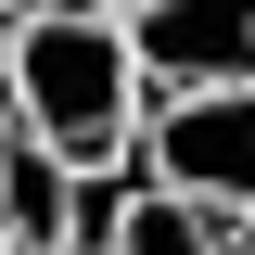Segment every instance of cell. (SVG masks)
Wrapping results in <instances>:
<instances>
[{
    "mask_svg": "<svg viewBox=\"0 0 255 255\" xmlns=\"http://www.w3.org/2000/svg\"><path fill=\"white\" fill-rule=\"evenodd\" d=\"M128 166L179 204H204V217H243L255 204V77L243 90H166L128 140Z\"/></svg>",
    "mask_w": 255,
    "mask_h": 255,
    "instance_id": "2",
    "label": "cell"
},
{
    "mask_svg": "<svg viewBox=\"0 0 255 255\" xmlns=\"http://www.w3.org/2000/svg\"><path fill=\"white\" fill-rule=\"evenodd\" d=\"M13 13H26V0H0V26H13Z\"/></svg>",
    "mask_w": 255,
    "mask_h": 255,
    "instance_id": "8",
    "label": "cell"
},
{
    "mask_svg": "<svg viewBox=\"0 0 255 255\" xmlns=\"http://www.w3.org/2000/svg\"><path fill=\"white\" fill-rule=\"evenodd\" d=\"M90 13H140V0H90Z\"/></svg>",
    "mask_w": 255,
    "mask_h": 255,
    "instance_id": "7",
    "label": "cell"
},
{
    "mask_svg": "<svg viewBox=\"0 0 255 255\" xmlns=\"http://www.w3.org/2000/svg\"><path fill=\"white\" fill-rule=\"evenodd\" d=\"M128 51H140V90H243L255 77V0H140L128 13Z\"/></svg>",
    "mask_w": 255,
    "mask_h": 255,
    "instance_id": "3",
    "label": "cell"
},
{
    "mask_svg": "<svg viewBox=\"0 0 255 255\" xmlns=\"http://www.w3.org/2000/svg\"><path fill=\"white\" fill-rule=\"evenodd\" d=\"M230 255H255V204H243V217H230Z\"/></svg>",
    "mask_w": 255,
    "mask_h": 255,
    "instance_id": "6",
    "label": "cell"
},
{
    "mask_svg": "<svg viewBox=\"0 0 255 255\" xmlns=\"http://www.w3.org/2000/svg\"><path fill=\"white\" fill-rule=\"evenodd\" d=\"M115 255H230V217H204V204H179V191H128V217H115Z\"/></svg>",
    "mask_w": 255,
    "mask_h": 255,
    "instance_id": "5",
    "label": "cell"
},
{
    "mask_svg": "<svg viewBox=\"0 0 255 255\" xmlns=\"http://www.w3.org/2000/svg\"><path fill=\"white\" fill-rule=\"evenodd\" d=\"M0 115L26 128L38 153L64 166H128L153 90H140V51H128V13L90 0H26L0 26Z\"/></svg>",
    "mask_w": 255,
    "mask_h": 255,
    "instance_id": "1",
    "label": "cell"
},
{
    "mask_svg": "<svg viewBox=\"0 0 255 255\" xmlns=\"http://www.w3.org/2000/svg\"><path fill=\"white\" fill-rule=\"evenodd\" d=\"M64 191L77 166L38 153L26 128H0V255H64Z\"/></svg>",
    "mask_w": 255,
    "mask_h": 255,
    "instance_id": "4",
    "label": "cell"
},
{
    "mask_svg": "<svg viewBox=\"0 0 255 255\" xmlns=\"http://www.w3.org/2000/svg\"><path fill=\"white\" fill-rule=\"evenodd\" d=\"M0 128H13V115H0Z\"/></svg>",
    "mask_w": 255,
    "mask_h": 255,
    "instance_id": "9",
    "label": "cell"
}]
</instances>
